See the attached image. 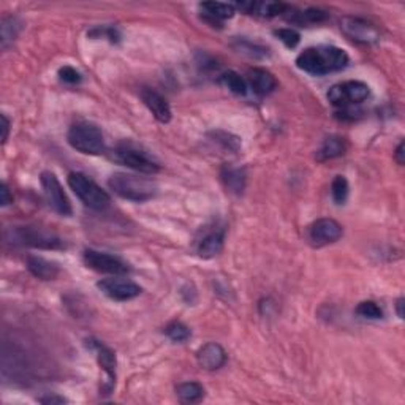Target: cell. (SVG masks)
I'll return each instance as SVG.
<instances>
[{
    "label": "cell",
    "mask_w": 405,
    "mask_h": 405,
    "mask_svg": "<svg viewBox=\"0 0 405 405\" xmlns=\"http://www.w3.org/2000/svg\"><path fill=\"white\" fill-rule=\"evenodd\" d=\"M349 182L344 176H335L331 185V195L335 205H344L349 198Z\"/></svg>",
    "instance_id": "cell-30"
},
{
    "label": "cell",
    "mask_w": 405,
    "mask_h": 405,
    "mask_svg": "<svg viewBox=\"0 0 405 405\" xmlns=\"http://www.w3.org/2000/svg\"><path fill=\"white\" fill-rule=\"evenodd\" d=\"M404 303H405L404 298H399L396 301V312H397V317L401 318V320L404 318Z\"/></svg>",
    "instance_id": "cell-38"
},
{
    "label": "cell",
    "mask_w": 405,
    "mask_h": 405,
    "mask_svg": "<svg viewBox=\"0 0 405 405\" xmlns=\"http://www.w3.org/2000/svg\"><path fill=\"white\" fill-rule=\"evenodd\" d=\"M296 65L299 70L321 77L344 70L349 65V54L338 46H314L296 57Z\"/></svg>",
    "instance_id": "cell-1"
},
{
    "label": "cell",
    "mask_w": 405,
    "mask_h": 405,
    "mask_svg": "<svg viewBox=\"0 0 405 405\" xmlns=\"http://www.w3.org/2000/svg\"><path fill=\"white\" fill-rule=\"evenodd\" d=\"M67 181L74 195L90 209L105 211L111 205V198H109L105 190L100 185H97L92 179L83 175V173H70Z\"/></svg>",
    "instance_id": "cell-4"
},
{
    "label": "cell",
    "mask_w": 405,
    "mask_h": 405,
    "mask_svg": "<svg viewBox=\"0 0 405 405\" xmlns=\"http://www.w3.org/2000/svg\"><path fill=\"white\" fill-rule=\"evenodd\" d=\"M165 334L173 340V342L177 344H182L185 340L190 339V329L181 321H171L170 325H166Z\"/></svg>",
    "instance_id": "cell-29"
},
{
    "label": "cell",
    "mask_w": 405,
    "mask_h": 405,
    "mask_svg": "<svg viewBox=\"0 0 405 405\" xmlns=\"http://www.w3.org/2000/svg\"><path fill=\"white\" fill-rule=\"evenodd\" d=\"M40 402L42 404H63V402H67V399L62 397V396H48V397L40 399Z\"/></svg>",
    "instance_id": "cell-36"
},
{
    "label": "cell",
    "mask_w": 405,
    "mask_h": 405,
    "mask_svg": "<svg viewBox=\"0 0 405 405\" xmlns=\"http://www.w3.org/2000/svg\"><path fill=\"white\" fill-rule=\"evenodd\" d=\"M0 31H2V48L7 49L8 46L15 42V38L18 37V33L21 31V22L15 16H7V18L2 19V26H0Z\"/></svg>",
    "instance_id": "cell-25"
},
{
    "label": "cell",
    "mask_w": 405,
    "mask_h": 405,
    "mask_svg": "<svg viewBox=\"0 0 405 405\" xmlns=\"http://www.w3.org/2000/svg\"><path fill=\"white\" fill-rule=\"evenodd\" d=\"M90 349H94L97 353V361L100 364V367L105 370L106 374V381L111 386L116 383V355L111 349H108L106 345H103L102 342H97V340H89Z\"/></svg>",
    "instance_id": "cell-19"
},
{
    "label": "cell",
    "mask_w": 405,
    "mask_h": 405,
    "mask_svg": "<svg viewBox=\"0 0 405 405\" xmlns=\"http://www.w3.org/2000/svg\"><path fill=\"white\" fill-rule=\"evenodd\" d=\"M196 360H198V364L202 369L217 370L227 363V353H225L222 345L209 342L202 345L201 349L196 351Z\"/></svg>",
    "instance_id": "cell-14"
},
{
    "label": "cell",
    "mask_w": 405,
    "mask_h": 405,
    "mask_svg": "<svg viewBox=\"0 0 405 405\" xmlns=\"http://www.w3.org/2000/svg\"><path fill=\"white\" fill-rule=\"evenodd\" d=\"M83 260L88 268L97 271V273L124 276L130 271L129 264H127L122 258L114 257L111 255V253L94 251V248H88V251H84Z\"/></svg>",
    "instance_id": "cell-9"
},
{
    "label": "cell",
    "mask_w": 405,
    "mask_h": 405,
    "mask_svg": "<svg viewBox=\"0 0 405 405\" xmlns=\"http://www.w3.org/2000/svg\"><path fill=\"white\" fill-rule=\"evenodd\" d=\"M42 187L46 196V201L51 206V209L54 212L61 214V216H72V202L68 200L67 193L63 192V187L59 182V179L56 177L54 173L45 171L42 173Z\"/></svg>",
    "instance_id": "cell-8"
},
{
    "label": "cell",
    "mask_w": 405,
    "mask_h": 405,
    "mask_svg": "<svg viewBox=\"0 0 405 405\" xmlns=\"http://www.w3.org/2000/svg\"><path fill=\"white\" fill-rule=\"evenodd\" d=\"M340 29L347 37L353 42L363 43V45H372L377 43L380 40L379 29L369 21L363 18H356V16H345L340 21Z\"/></svg>",
    "instance_id": "cell-10"
},
{
    "label": "cell",
    "mask_w": 405,
    "mask_h": 405,
    "mask_svg": "<svg viewBox=\"0 0 405 405\" xmlns=\"http://www.w3.org/2000/svg\"><path fill=\"white\" fill-rule=\"evenodd\" d=\"M345 154V141L340 136H328L325 141L321 143L320 149L317 150V160L326 161L338 159L340 155Z\"/></svg>",
    "instance_id": "cell-23"
},
{
    "label": "cell",
    "mask_w": 405,
    "mask_h": 405,
    "mask_svg": "<svg viewBox=\"0 0 405 405\" xmlns=\"http://www.w3.org/2000/svg\"><path fill=\"white\" fill-rule=\"evenodd\" d=\"M2 130H3V135H2V143L5 144L8 140V132H10V120L5 114H2Z\"/></svg>",
    "instance_id": "cell-35"
},
{
    "label": "cell",
    "mask_w": 405,
    "mask_h": 405,
    "mask_svg": "<svg viewBox=\"0 0 405 405\" xmlns=\"http://www.w3.org/2000/svg\"><path fill=\"white\" fill-rule=\"evenodd\" d=\"M114 159L119 164L125 165L127 168H132L143 175H154L160 170V165L154 159H150L146 152H143L132 144H119L114 149Z\"/></svg>",
    "instance_id": "cell-7"
},
{
    "label": "cell",
    "mask_w": 405,
    "mask_h": 405,
    "mask_svg": "<svg viewBox=\"0 0 405 405\" xmlns=\"http://www.w3.org/2000/svg\"><path fill=\"white\" fill-rule=\"evenodd\" d=\"M225 242V230L223 228H214L211 231H206L202 238L198 241L196 251L201 258H214L222 252Z\"/></svg>",
    "instance_id": "cell-15"
},
{
    "label": "cell",
    "mask_w": 405,
    "mask_h": 405,
    "mask_svg": "<svg viewBox=\"0 0 405 405\" xmlns=\"http://www.w3.org/2000/svg\"><path fill=\"white\" fill-rule=\"evenodd\" d=\"M395 159L399 165H404V141L399 143V146L395 152Z\"/></svg>",
    "instance_id": "cell-37"
},
{
    "label": "cell",
    "mask_w": 405,
    "mask_h": 405,
    "mask_svg": "<svg viewBox=\"0 0 405 405\" xmlns=\"http://www.w3.org/2000/svg\"><path fill=\"white\" fill-rule=\"evenodd\" d=\"M221 83L236 95H246L247 94V83L244 81V78H241V74H238L236 72L230 70V72L222 73Z\"/></svg>",
    "instance_id": "cell-26"
},
{
    "label": "cell",
    "mask_w": 405,
    "mask_h": 405,
    "mask_svg": "<svg viewBox=\"0 0 405 405\" xmlns=\"http://www.w3.org/2000/svg\"><path fill=\"white\" fill-rule=\"evenodd\" d=\"M59 77L67 84H78L81 81V74L73 67H62L59 70Z\"/></svg>",
    "instance_id": "cell-33"
},
{
    "label": "cell",
    "mask_w": 405,
    "mask_h": 405,
    "mask_svg": "<svg viewBox=\"0 0 405 405\" xmlns=\"http://www.w3.org/2000/svg\"><path fill=\"white\" fill-rule=\"evenodd\" d=\"M68 144L81 154L98 155L105 150V136L92 122H78L70 127L67 135Z\"/></svg>",
    "instance_id": "cell-3"
},
{
    "label": "cell",
    "mask_w": 405,
    "mask_h": 405,
    "mask_svg": "<svg viewBox=\"0 0 405 405\" xmlns=\"http://www.w3.org/2000/svg\"><path fill=\"white\" fill-rule=\"evenodd\" d=\"M222 182L225 189L233 195H241L246 189V171L244 168L225 165L221 171Z\"/></svg>",
    "instance_id": "cell-22"
},
{
    "label": "cell",
    "mask_w": 405,
    "mask_h": 405,
    "mask_svg": "<svg viewBox=\"0 0 405 405\" xmlns=\"http://www.w3.org/2000/svg\"><path fill=\"white\" fill-rule=\"evenodd\" d=\"M27 269L31 271L32 276L42 280H54L61 273L59 266L54 262H49V260L37 255L27 257Z\"/></svg>",
    "instance_id": "cell-21"
},
{
    "label": "cell",
    "mask_w": 405,
    "mask_h": 405,
    "mask_svg": "<svg viewBox=\"0 0 405 405\" xmlns=\"http://www.w3.org/2000/svg\"><path fill=\"white\" fill-rule=\"evenodd\" d=\"M370 95L369 86L361 81H345L334 84L328 92V100L335 106L349 108L351 105L363 103Z\"/></svg>",
    "instance_id": "cell-6"
},
{
    "label": "cell",
    "mask_w": 405,
    "mask_h": 405,
    "mask_svg": "<svg viewBox=\"0 0 405 405\" xmlns=\"http://www.w3.org/2000/svg\"><path fill=\"white\" fill-rule=\"evenodd\" d=\"M0 193H2V200H0V205L2 206H8L10 202H13V196L10 195V190H8V185L7 184H2V190H0Z\"/></svg>",
    "instance_id": "cell-34"
},
{
    "label": "cell",
    "mask_w": 405,
    "mask_h": 405,
    "mask_svg": "<svg viewBox=\"0 0 405 405\" xmlns=\"http://www.w3.org/2000/svg\"><path fill=\"white\" fill-rule=\"evenodd\" d=\"M235 7L247 15H255L260 18H276L285 13L288 5L282 2H238Z\"/></svg>",
    "instance_id": "cell-16"
},
{
    "label": "cell",
    "mask_w": 405,
    "mask_h": 405,
    "mask_svg": "<svg viewBox=\"0 0 405 405\" xmlns=\"http://www.w3.org/2000/svg\"><path fill=\"white\" fill-rule=\"evenodd\" d=\"M5 239L13 246L46 248V251H56V248L65 247L61 238L32 227H11L5 231Z\"/></svg>",
    "instance_id": "cell-5"
},
{
    "label": "cell",
    "mask_w": 405,
    "mask_h": 405,
    "mask_svg": "<svg viewBox=\"0 0 405 405\" xmlns=\"http://www.w3.org/2000/svg\"><path fill=\"white\" fill-rule=\"evenodd\" d=\"M274 35L280 40V42L287 46V48H296L299 43V33L293 29H279L274 32Z\"/></svg>",
    "instance_id": "cell-32"
},
{
    "label": "cell",
    "mask_w": 405,
    "mask_h": 405,
    "mask_svg": "<svg viewBox=\"0 0 405 405\" xmlns=\"http://www.w3.org/2000/svg\"><path fill=\"white\" fill-rule=\"evenodd\" d=\"M209 136L212 138L214 141L221 144L223 149H228L231 152H238L241 149V138L233 135V133H228V132H223V130H216V132H211Z\"/></svg>",
    "instance_id": "cell-28"
},
{
    "label": "cell",
    "mask_w": 405,
    "mask_h": 405,
    "mask_svg": "<svg viewBox=\"0 0 405 405\" xmlns=\"http://www.w3.org/2000/svg\"><path fill=\"white\" fill-rule=\"evenodd\" d=\"M98 290L108 298L114 301H129L141 294V287L138 283L120 279V277H109V279H103L97 283Z\"/></svg>",
    "instance_id": "cell-12"
},
{
    "label": "cell",
    "mask_w": 405,
    "mask_h": 405,
    "mask_svg": "<svg viewBox=\"0 0 405 405\" xmlns=\"http://www.w3.org/2000/svg\"><path fill=\"white\" fill-rule=\"evenodd\" d=\"M108 185L120 198L136 202L148 201L157 193V184L154 181L129 173H116L108 179Z\"/></svg>",
    "instance_id": "cell-2"
},
{
    "label": "cell",
    "mask_w": 405,
    "mask_h": 405,
    "mask_svg": "<svg viewBox=\"0 0 405 405\" xmlns=\"http://www.w3.org/2000/svg\"><path fill=\"white\" fill-rule=\"evenodd\" d=\"M248 83H251L252 90L262 97L271 94L277 88V81L273 73L264 70V68H253L248 72Z\"/></svg>",
    "instance_id": "cell-20"
},
{
    "label": "cell",
    "mask_w": 405,
    "mask_h": 405,
    "mask_svg": "<svg viewBox=\"0 0 405 405\" xmlns=\"http://www.w3.org/2000/svg\"><path fill=\"white\" fill-rule=\"evenodd\" d=\"M200 8L205 11L202 13V18L205 21L209 22L214 27H222V22L225 19L233 18L235 15V7L228 3H221V2H205L200 5Z\"/></svg>",
    "instance_id": "cell-18"
},
{
    "label": "cell",
    "mask_w": 405,
    "mask_h": 405,
    "mask_svg": "<svg viewBox=\"0 0 405 405\" xmlns=\"http://www.w3.org/2000/svg\"><path fill=\"white\" fill-rule=\"evenodd\" d=\"M344 230L334 219H320L309 227L308 238L314 247H323L342 238Z\"/></svg>",
    "instance_id": "cell-11"
},
{
    "label": "cell",
    "mask_w": 405,
    "mask_h": 405,
    "mask_svg": "<svg viewBox=\"0 0 405 405\" xmlns=\"http://www.w3.org/2000/svg\"><path fill=\"white\" fill-rule=\"evenodd\" d=\"M140 97L144 105L148 106V109L155 119L161 124H168L171 120V108L168 105V102L165 100V97H161L157 90L150 89V88H143L140 92Z\"/></svg>",
    "instance_id": "cell-13"
},
{
    "label": "cell",
    "mask_w": 405,
    "mask_h": 405,
    "mask_svg": "<svg viewBox=\"0 0 405 405\" xmlns=\"http://www.w3.org/2000/svg\"><path fill=\"white\" fill-rule=\"evenodd\" d=\"M285 19L292 24L298 26H309V24H320V22L328 19V13L320 8H308V10H296L287 7Z\"/></svg>",
    "instance_id": "cell-17"
},
{
    "label": "cell",
    "mask_w": 405,
    "mask_h": 405,
    "mask_svg": "<svg viewBox=\"0 0 405 405\" xmlns=\"http://www.w3.org/2000/svg\"><path fill=\"white\" fill-rule=\"evenodd\" d=\"M176 395L182 404H196L205 397V388L196 381H187L176 388Z\"/></svg>",
    "instance_id": "cell-24"
},
{
    "label": "cell",
    "mask_w": 405,
    "mask_h": 405,
    "mask_svg": "<svg viewBox=\"0 0 405 405\" xmlns=\"http://www.w3.org/2000/svg\"><path fill=\"white\" fill-rule=\"evenodd\" d=\"M233 48L241 54L252 57V59H263V57L268 56V49L263 48V46L248 42V40H242V38L235 40Z\"/></svg>",
    "instance_id": "cell-27"
},
{
    "label": "cell",
    "mask_w": 405,
    "mask_h": 405,
    "mask_svg": "<svg viewBox=\"0 0 405 405\" xmlns=\"http://www.w3.org/2000/svg\"><path fill=\"white\" fill-rule=\"evenodd\" d=\"M356 314L363 318H367V320H380V318H383V310L374 301H363V303L358 304Z\"/></svg>",
    "instance_id": "cell-31"
}]
</instances>
